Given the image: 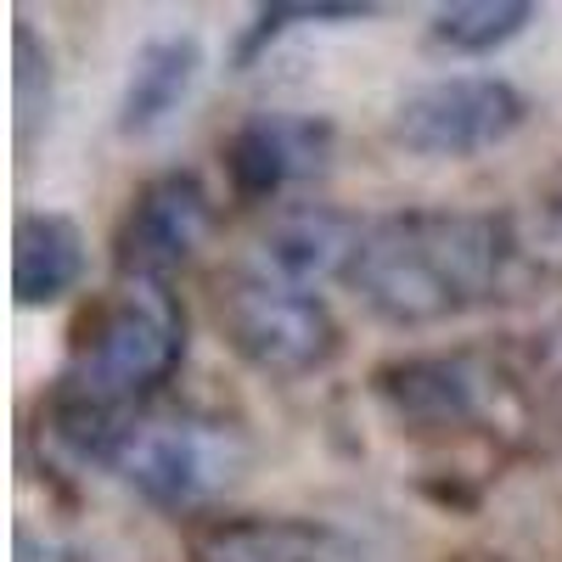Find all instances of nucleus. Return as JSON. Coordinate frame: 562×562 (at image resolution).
<instances>
[{"label":"nucleus","instance_id":"9d476101","mask_svg":"<svg viewBox=\"0 0 562 562\" xmlns=\"http://www.w3.org/2000/svg\"><path fill=\"white\" fill-rule=\"evenodd\" d=\"M203 40L198 34H153L140 52L130 57L124 90H119V135L124 140H153L158 130H169L186 102L203 85Z\"/></svg>","mask_w":562,"mask_h":562},{"label":"nucleus","instance_id":"f03ea898","mask_svg":"<svg viewBox=\"0 0 562 562\" xmlns=\"http://www.w3.org/2000/svg\"><path fill=\"white\" fill-rule=\"evenodd\" d=\"M52 439L74 461L102 467L135 501L169 518L231 495L254 461V445L237 422L192 405H147L124 416H85L52 405Z\"/></svg>","mask_w":562,"mask_h":562},{"label":"nucleus","instance_id":"ddd939ff","mask_svg":"<svg viewBox=\"0 0 562 562\" xmlns=\"http://www.w3.org/2000/svg\"><path fill=\"white\" fill-rule=\"evenodd\" d=\"M540 12L529 0H456V7H439L428 23V40L439 52L456 57H490L501 45H512Z\"/></svg>","mask_w":562,"mask_h":562},{"label":"nucleus","instance_id":"9b49d317","mask_svg":"<svg viewBox=\"0 0 562 562\" xmlns=\"http://www.w3.org/2000/svg\"><path fill=\"white\" fill-rule=\"evenodd\" d=\"M349 540L310 518H231L198 535L192 562H349Z\"/></svg>","mask_w":562,"mask_h":562},{"label":"nucleus","instance_id":"7ed1b4c3","mask_svg":"<svg viewBox=\"0 0 562 562\" xmlns=\"http://www.w3.org/2000/svg\"><path fill=\"white\" fill-rule=\"evenodd\" d=\"M180 360H186V310L169 293V281H119V293H108L85 315L52 405L85 416L147 411L169 389Z\"/></svg>","mask_w":562,"mask_h":562},{"label":"nucleus","instance_id":"6e6552de","mask_svg":"<svg viewBox=\"0 0 562 562\" xmlns=\"http://www.w3.org/2000/svg\"><path fill=\"white\" fill-rule=\"evenodd\" d=\"M378 394L389 411L416 434H450V428H473L490 416L501 378L484 366L473 349H439V355H411L378 371Z\"/></svg>","mask_w":562,"mask_h":562},{"label":"nucleus","instance_id":"f3484780","mask_svg":"<svg viewBox=\"0 0 562 562\" xmlns=\"http://www.w3.org/2000/svg\"><path fill=\"white\" fill-rule=\"evenodd\" d=\"M546 220H551V237H557V248H562V175H557L551 198H546Z\"/></svg>","mask_w":562,"mask_h":562},{"label":"nucleus","instance_id":"39448f33","mask_svg":"<svg viewBox=\"0 0 562 562\" xmlns=\"http://www.w3.org/2000/svg\"><path fill=\"white\" fill-rule=\"evenodd\" d=\"M529 119L524 90L501 74H445L400 97L389 135L416 158H479Z\"/></svg>","mask_w":562,"mask_h":562},{"label":"nucleus","instance_id":"1a4fd4ad","mask_svg":"<svg viewBox=\"0 0 562 562\" xmlns=\"http://www.w3.org/2000/svg\"><path fill=\"white\" fill-rule=\"evenodd\" d=\"M360 231H366V220H355L344 209H326V203L276 209L265 220V231L254 237L243 270H254L265 281H281V288L321 293L326 281L349 276L355 248H360Z\"/></svg>","mask_w":562,"mask_h":562},{"label":"nucleus","instance_id":"f8f14e48","mask_svg":"<svg viewBox=\"0 0 562 562\" xmlns=\"http://www.w3.org/2000/svg\"><path fill=\"white\" fill-rule=\"evenodd\" d=\"M85 281V231L57 209H29L12 237V293L23 310L57 304Z\"/></svg>","mask_w":562,"mask_h":562},{"label":"nucleus","instance_id":"dca6fc26","mask_svg":"<svg viewBox=\"0 0 562 562\" xmlns=\"http://www.w3.org/2000/svg\"><path fill=\"white\" fill-rule=\"evenodd\" d=\"M540 355H546V371H551V378L562 383V321H557L551 333H546V349H540Z\"/></svg>","mask_w":562,"mask_h":562},{"label":"nucleus","instance_id":"f257e3e1","mask_svg":"<svg viewBox=\"0 0 562 562\" xmlns=\"http://www.w3.org/2000/svg\"><path fill=\"white\" fill-rule=\"evenodd\" d=\"M518 237L484 209H405L366 220L349 288L389 326H445L484 310L512 276Z\"/></svg>","mask_w":562,"mask_h":562},{"label":"nucleus","instance_id":"4468645a","mask_svg":"<svg viewBox=\"0 0 562 562\" xmlns=\"http://www.w3.org/2000/svg\"><path fill=\"white\" fill-rule=\"evenodd\" d=\"M12 57H18V135L29 140L40 124H52V45H45L29 23L12 34Z\"/></svg>","mask_w":562,"mask_h":562},{"label":"nucleus","instance_id":"423d86ee","mask_svg":"<svg viewBox=\"0 0 562 562\" xmlns=\"http://www.w3.org/2000/svg\"><path fill=\"white\" fill-rule=\"evenodd\" d=\"M214 225V198L192 169H169L130 198L119 220V276L124 281H169L192 259Z\"/></svg>","mask_w":562,"mask_h":562},{"label":"nucleus","instance_id":"20e7f679","mask_svg":"<svg viewBox=\"0 0 562 562\" xmlns=\"http://www.w3.org/2000/svg\"><path fill=\"white\" fill-rule=\"evenodd\" d=\"M214 315L225 344L265 378H315L344 349L338 315L326 310L321 293L281 288V281H265L254 270H231L220 281Z\"/></svg>","mask_w":562,"mask_h":562},{"label":"nucleus","instance_id":"0eeeda50","mask_svg":"<svg viewBox=\"0 0 562 562\" xmlns=\"http://www.w3.org/2000/svg\"><path fill=\"white\" fill-rule=\"evenodd\" d=\"M338 130L321 113H254L225 140V180L243 203H276L333 164Z\"/></svg>","mask_w":562,"mask_h":562},{"label":"nucleus","instance_id":"2eb2a0df","mask_svg":"<svg viewBox=\"0 0 562 562\" xmlns=\"http://www.w3.org/2000/svg\"><path fill=\"white\" fill-rule=\"evenodd\" d=\"M378 7H355V0H344V7H265L259 12V23H254V45H265V40H276V34H288V29H321V23H366Z\"/></svg>","mask_w":562,"mask_h":562}]
</instances>
